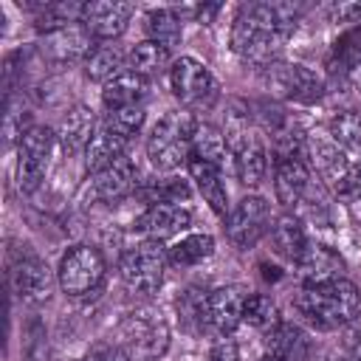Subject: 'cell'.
<instances>
[{"mask_svg": "<svg viewBox=\"0 0 361 361\" xmlns=\"http://www.w3.org/2000/svg\"><path fill=\"white\" fill-rule=\"evenodd\" d=\"M138 197H144L149 206L155 203H186L192 197V186L183 178L166 175V178H152L138 186Z\"/></svg>", "mask_w": 361, "mask_h": 361, "instance_id": "31", "label": "cell"}, {"mask_svg": "<svg viewBox=\"0 0 361 361\" xmlns=\"http://www.w3.org/2000/svg\"><path fill=\"white\" fill-rule=\"evenodd\" d=\"M189 158H200L206 164H214L223 169L226 158H228V147H226V135L223 130L212 127V124H197L195 141H192V155Z\"/></svg>", "mask_w": 361, "mask_h": 361, "instance_id": "33", "label": "cell"}, {"mask_svg": "<svg viewBox=\"0 0 361 361\" xmlns=\"http://www.w3.org/2000/svg\"><path fill=\"white\" fill-rule=\"evenodd\" d=\"M212 254H214V240H212V234H200V231L183 234L166 248V259L175 268H192V265L209 259Z\"/></svg>", "mask_w": 361, "mask_h": 361, "instance_id": "29", "label": "cell"}, {"mask_svg": "<svg viewBox=\"0 0 361 361\" xmlns=\"http://www.w3.org/2000/svg\"><path fill=\"white\" fill-rule=\"evenodd\" d=\"M310 164L305 155L276 158L274 164V195L282 206H296L310 189Z\"/></svg>", "mask_w": 361, "mask_h": 361, "instance_id": "18", "label": "cell"}, {"mask_svg": "<svg viewBox=\"0 0 361 361\" xmlns=\"http://www.w3.org/2000/svg\"><path fill=\"white\" fill-rule=\"evenodd\" d=\"M147 99H149V79H144V76H138L133 71H121L107 85H102V102H104L107 113L144 107Z\"/></svg>", "mask_w": 361, "mask_h": 361, "instance_id": "20", "label": "cell"}, {"mask_svg": "<svg viewBox=\"0 0 361 361\" xmlns=\"http://www.w3.org/2000/svg\"><path fill=\"white\" fill-rule=\"evenodd\" d=\"M144 25H147V34L149 39L161 42V45H175L180 37H183V11L180 8H172V6H164V8H149L144 14Z\"/></svg>", "mask_w": 361, "mask_h": 361, "instance_id": "30", "label": "cell"}, {"mask_svg": "<svg viewBox=\"0 0 361 361\" xmlns=\"http://www.w3.org/2000/svg\"><path fill=\"white\" fill-rule=\"evenodd\" d=\"M169 90L189 113H206L220 99L217 76L195 56H180L169 68Z\"/></svg>", "mask_w": 361, "mask_h": 361, "instance_id": "7", "label": "cell"}, {"mask_svg": "<svg viewBox=\"0 0 361 361\" xmlns=\"http://www.w3.org/2000/svg\"><path fill=\"white\" fill-rule=\"evenodd\" d=\"M169 68H172V62H169V48L161 45V42H155V39L138 42V45L127 54V71H133V73H138V76H144V79H149V76H155V73H164V71H169Z\"/></svg>", "mask_w": 361, "mask_h": 361, "instance_id": "27", "label": "cell"}, {"mask_svg": "<svg viewBox=\"0 0 361 361\" xmlns=\"http://www.w3.org/2000/svg\"><path fill=\"white\" fill-rule=\"evenodd\" d=\"M90 42H93V37L87 34V28L82 23H73V25H65V28H59L54 34H45V45L42 48L56 62H73V59H82V56L87 59L90 56V51L96 48Z\"/></svg>", "mask_w": 361, "mask_h": 361, "instance_id": "23", "label": "cell"}, {"mask_svg": "<svg viewBox=\"0 0 361 361\" xmlns=\"http://www.w3.org/2000/svg\"><path fill=\"white\" fill-rule=\"evenodd\" d=\"M265 350L268 355H276L285 361H302L310 353V338L299 324L276 322L271 330H265Z\"/></svg>", "mask_w": 361, "mask_h": 361, "instance_id": "25", "label": "cell"}, {"mask_svg": "<svg viewBox=\"0 0 361 361\" xmlns=\"http://www.w3.org/2000/svg\"><path fill=\"white\" fill-rule=\"evenodd\" d=\"M197 118L189 110H169L147 135V158L158 172H175L189 164Z\"/></svg>", "mask_w": 361, "mask_h": 361, "instance_id": "4", "label": "cell"}, {"mask_svg": "<svg viewBox=\"0 0 361 361\" xmlns=\"http://www.w3.org/2000/svg\"><path fill=\"white\" fill-rule=\"evenodd\" d=\"M8 282L20 302L39 305L54 293V271L25 243L8 251Z\"/></svg>", "mask_w": 361, "mask_h": 361, "instance_id": "9", "label": "cell"}, {"mask_svg": "<svg viewBox=\"0 0 361 361\" xmlns=\"http://www.w3.org/2000/svg\"><path fill=\"white\" fill-rule=\"evenodd\" d=\"M189 175L197 186V192L203 195V200L209 203V209L217 214V217H228V192H226V183H223V169L214 166V164H206L200 158H189Z\"/></svg>", "mask_w": 361, "mask_h": 361, "instance_id": "22", "label": "cell"}, {"mask_svg": "<svg viewBox=\"0 0 361 361\" xmlns=\"http://www.w3.org/2000/svg\"><path fill=\"white\" fill-rule=\"evenodd\" d=\"M107 276V262L99 248L93 245H73L62 254L56 268V282L68 296H90L102 288Z\"/></svg>", "mask_w": 361, "mask_h": 361, "instance_id": "11", "label": "cell"}, {"mask_svg": "<svg viewBox=\"0 0 361 361\" xmlns=\"http://www.w3.org/2000/svg\"><path fill=\"white\" fill-rule=\"evenodd\" d=\"M259 361H285V358H276V355H268V353H265Z\"/></svg>", "mask_w": 361, "mask_h": 361, "instance_id": "40", "label": "cell"}, {"mask_svg": "<svg viewBox=\"0 0 361 361\" xmlns=\"http://www.w3.org/2000/svg\"><path fill=\"white\" fill-rule=\"evenodd\" d=\"M226 147H228V158L234 164V175L240 178V183L245 186H259L265 172H268V147L265 138L259 133V127L251 121V116L240 107H234L226 116Z\"/></svg>", "mask_w": 361, "mask_h": 361, "instance_id": "3", "label": "cell"}, {"mask_svg": "<svg viewBox=\"0 0 361 361\" xmlns=\"http://www.w3.org/2000/svg\"><path fill=\"white\" fill-rule=\"evenodd\" d=\"M79 361H133L127 355V350L118 341H96L85 350V355Z\"/></svg>", "mask_w": 361, "mask_h": 361, "instance_id": "36", "label": "cell"}, {"mask_svg": "<svg viewBox=\"0 0 361 361\" xmlns=\"http://www.w3.org/2000/svg\"><path fill=\"white\" fill-rule=\"evenodd\" d=\"M327 135L347 149L350 155L361 158V113L358 110H341L327 121Z\"/></svg>", "mask_w": 361, "mask_h": 361, "instance_id": "32", "label": "cell"}, {"mask_svg": "<svg viewBox=\"0 0 361 361\" xmlns=\"http://www.w3.org/2000/svg\"><path fill=\"white\" fill-rule=\"evenodd\" d=\"M121 71H127V56L124 51L116 45V42H104V45H96L90 51V56L85 59V73L87 79L93 82H102L107 85L113 76H118Z\"/></svg>", "mask_w": 361, "mask_h": 361, "instance_id": "28", "label": "cell"}, {"mask_svg": "<svg viewBox=\"0 0 361 361\" xmlns=\"http://www.w3.org/2000/svg\"><path fill=\"white\" fill-rule=\"evenodd\" d=\"M259 79L262 87L285 102H296V104H313L324 96V82L319 73H313L310 68L299 65V62H271L265 68H259Z\"/></svg>", "mask_w": 361, "mask_h": 361, "instance_id": "8", "label": "cell"}, {"mask_svg": "<svg viewBox=\"0 0 361 361\" xmlns=\"http://www.w3.org/2000/svg\"><path fill=\"white\" fill-rule=\"evenodd\" d=\"M133 11L135 8L130 3H85L82 25L87 28L93 39L113 42L127 31Z\"/></svg>", "mask_w": 361, "mask_h": 361, "instance_id": "17", "label": "cell"}, {"mask_svg": "<svg viewBox=\"0 0 361 361\" xmlns=\"http://www.w3.org/2000/svg\"><path fill=\"white\" fill-rule=\"evenodd\" d=\"M209 361H240L237 341L231 336H220L209 350Z\"/></svg>", "mask_w": 361, "mask_h": 361, "instance_id": "37", "label": "cell"}, {"mask_svg": "<svg viewBox=\"0 0 361 361\" xmlns=\"http://www.w3.org/2000/svg\"><path fill=\"white\" fill-rule=\"evenodd\" d=\"M96 116L87 104H76L71 107L62 121H59V130H56V141L62 144L65 152H79V149H87L93 133H96Z\"/></svg>", "mask_w": 361, "mask_h": 361, "instance_id": "24", "label": "cell"}, {"mask_svg": "<svg viewBox=\"0 0 361 361\" xmlns=\"http://www.w3.org/2000/svg\"><path fill=\"white\" fill-rule=\"evenodd\" d=\"M271 245H274V254L276 257H282V259H288V262H293L296 265V259L305 254V248H307V234H305V226H302V220L299 217H293V214H285V217H279L274 226H271Z\"/></svg>", "mask_w": 361, "mask_h": 361, "instance_id": "26", "label": "cell"}, {"mask_svg": "<svg viewBox=\"0 0 361 361\" xmlns=\"http://www.w3.org/2000/svg\"><path fill=\"white\" fill-rule=\"evenodd\" d=\"M166 262H169L166 248L161 243L144 240V243L133 245L118 262V274H121L124 288L135 296H152L164 285Z\"/></svg>", "mask_w": 361, "mask_h": 361, "instance_id": "10", "label": "cell"}, {"mask_svg": "<svg viewBox=\"0 0 361 361\" xmlns=\"http://www.w3.org/2000/svg\"><path fill=\"white\" fill-rule=\"evenodd\" d=\"M327 71L336 79L361 85V25L347 28L327 54Z\"/></svg>", "mask_w": 361, "mask_h": 361, "instance_id": "21", "label": "cell"}, {"mask_svg": "<svg viewBox=\"0 0 361 361\" xmlns=\"http://www.w3.org/2000/svg\"><path fill=\"white\" fill-rule=\"evenodd\" d=\"M251 290H245L243 285H223L209 290L206 299V322L212 330H217L220 336H231V330L243 322V307Z\"/></svg>", "mask_w": 361, "mask_h": 361, "instance_id": "16", "label": "cell"}, {"mask_svg": "<svg viewBox=\"0 0 361 361\" xmlns=\"http://www.w3.org/2000/svg\"><path fill=\"white\" fill-rule=\"evenodd\" d=\"M116 341L133 361H158L169 350V322L158 307H135L118 322Z\"/></svg>", "mask_w": 361, "mask_h": 361, "instance_id": "6", "label": "cell"}, {"mask_svg": "<svg viewBox=\"0 0 361 361\" xmlns=\"http://www.w3.org/2000/svg\"><path fill=\"white\" fill-rule=\"evenodd\" d=\"M141 127H144V107L107 113L96 124V133H93L90 144L85 149V166L90 172H99V169L110 166L113 161L124 158Z\"/></svg>", "mask_w": 361, "mask_h": 361, "instance_id": "5", "label": "cell"}, {"mask_svg": "<svg viewBox=\"0 0 361 361\" xmlns=\"http://www.w3.org/2000/svg\"><path fill=\"white\" fill-rule=\"evenodd\" d=\"M296 274L302 279V285H319V282H330L344 276V259L322 243H307L305 254L296 259Z\"/></svg>", "mask_w": 361, "mask_h": 361, "instance_id": "19", "label": "cell"}, {"mask_svg": "<svg viewBox=\"0 0 361 361\" xmlns=\"http://www.w3.org/2000/svg\"><path fill=\"white\" fill-rule=\"evenodd\" d=\"M350 336H353V341H361V307L350 322Z\"/></svg>", "mask_w": 361, "mask_h": 361, "instance_id": "38", "label": "cell"}, {"mask_svg": "<svg viewBox=\"0 0 361 361\" xmlns=\"http://www.w3.org/2000/svg\"><path fill=\"white\" fill-rule=\"evenodd\" d=\"M268 231H271V206L259 195L240 197L226 217V234L243 251L257 245Z\"/></svg>", "mask_w": 361, "mask_h": 361, "instance_id": "13", "label": "cell"}, {"mask_svg": "<svg viewBox=\"0 0 361 361\" xmlns=\"http://www.w3.org/2000/svg\"><path fill=\"white\" fill-rule=\"evenodd\" d=\"M299 6L293 3L243 6L231 23V51L259 68L276 62L288 37L299 25Z\"/></svg>", "mask_w": 361, "mask_h": 361, "instance_id": "1", "label": "cell"}, {"mask_svg": "<svg viewBox=\"0 0 361 361\" xmlns=\"http://www.w3.org/2000/svg\"><path fill=\"white\" fill-rule=\"evenodd\" d=\"M353 361H361V341H355V350H353Z\"/></svg>", "mask_w": 361, "mask_h": 361, "instance_id": "39", "label": "cell"}, {"mask_svg": "<svg viewBox=\"0 0 361 361\" xmlns=\"http://www.w3.org/2000/svg\"><path fill=\"white\" fill-rule=\"evenodd\" d=\"M54 141H56V133L42 124H28V130L20 135V141H17V186H20V192L31 195L42 183Z\"/></svg>", "mask_w": 361, "mask_h": 361, "instance_id": "12", "label": "cell"}, {"mask_svg": "<svg viewBox=\"0 0 361 361\" xmlns=\"http://www.w3.org/2000/svg\"><path fill=\"white\" fill-rule=\"evenodd\" d=\"M206 299H209V293H200L195 288H186L178 296V313H180V319H183V324L189 330L209 327V322H206Z\"/></svg>", "mask_w": 361, "mask_h": 361, "instance_id": "35", "label": "cell"}, {"mask_svg": "<svg viewBox=\"0 0 361 361\" xmlns=\"http://www.w3.org/2000/svg\"><path fill=\"white\" fill-rule=\"evenodd\" d=\"M138 186H141V180H138V164L130 155L113 161L110 166L93 172V178H90V195L96 200H107V203L121 200V197L138 192Z\"/></svg>", "mask_w": 361, "mask_h": 361, "instance_id": "15", "label": "cell"}, {"mask_svg": "<svg viewBox=\"0 0 361 361\" xmlns=\"http://www.w3.org/2000/svg\"><path fill=\"white\" fill-rule=\"evenodd\" d=\"M243 322L248 327H257V330L265 333V330H271L282 319H279V307H276V302L271 296H265V293H248L245 307H243Z\"/></svg>", "mask_w": 361, "mask_h": 361, "instance_id": "34", "label": "cell"}, {"mask_svg": "<svg viewBox=\"0 0 361 361\" xmlns=\"http://www.w3.org/2000/svg\"><path fill=\"white\" fill-rule=\"evenodd\" d=\"M361 307V293L355 282L338 276L319 285H302L293 296L296 316L313 330H338L353 322Z\"/></svg>", "mask_w": 361, "mask_h": 361, "instance_id": "2", "label": "cell"}, {"mask_svg": "<svg viewBox=\"0 0 361 361\" xmlns=\"http://www.w3.org/2000/svg\"><path fill=\"white\" fill-rule=\"evenodd\" d=\"M189 226H192V209L186 203H155V206H147L135 220V228L155 243L178 237Z\"/></svg>", "mask_w": 361, "mask_h": 361, "instance_id": "14", "label": "cell"}]
</instances>
